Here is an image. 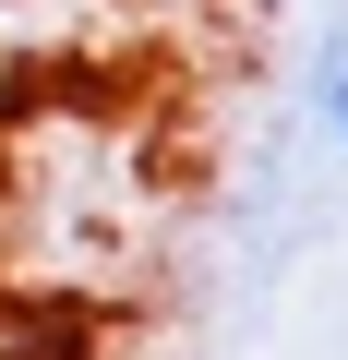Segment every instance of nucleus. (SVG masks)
I'll use <instances>...</instances> for the list:
<instances>
[{
	"mask_svg": "<svg viewBox=\"0 0 348 360\" xmlns=\"http://www.w3.org/2000/svg\"><path fill=\"white\" fill-rule=\"evenodd\" d=\"M312 120L336 132V156H348V37L324 49V72H312Z\"/></svg>",
	"mask_w": 348,
	"mask_h": 360,
	"instance_id": "obj_1",
	"label": "nucleus"
}]
</instances>
